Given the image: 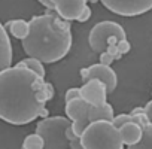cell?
Wrapping results in <instances>:
<instances>
[{
	"mask_svg": "<svg viewBox=\"0 0 152 149\" xmlns=\"http://www.w3.org/2000/svg\"><path fill=\"white\" fill-rule=\"evenodd\" d=\"M113 107L109 103H104L102 106H90L88 110V121L96 122V121H109L112 122L113 119Z\"/></svg>",
	"mask_w": 152,
	"mask_h": 149,
	"instance_id": "cell-13",
	"label": "cell"
},
{
	"mask_svg": "<svg viewBox=\"0 0 152 149\" xmlns=\"http://www.w3.org/2000/svg\"><path fill=\"white\" fill-rule=\"evenodd\" d=\"M37 2H39L42 6H45L48 11H54V6H52V3L49 2V0H37Z\"/></svg>",
	"mask_w": 152,
	"mask_h": 149,
	"instance_id": "cell-29",
	"label": "cell"
},
{
	"mask_svg": "<svg viewBox=\"0 0 152 149\" xmlns=\"http://www.w3.org/2000/svg\"><path fill=\"white\" fill-rule=\"evenodd\" d=\"M72 124L66 116H48L36 125V134L43 139V149H69L64 130Z\"/></svg>",
	"mask_w": 152,
	"mask_h": 149,
	"instance_id": "cell-4",
	"label": "cell"
},
{
	"mask_svg": "<svg viewBox=\"0 0 152 149\" xmlns=\"http://www.w3.org/2000/svg\"><path fill=\"white\" fill-rule=\"evenodd\" d=\"M6 31H9L15 39L18 40H24L28 34V21H24L21 18L18 20H11L5 24Z\"/></svg>",
	"mask_w": 152,
	"mask_h": 149,
	"instance_id": "cell-14",
	"label": "cell"
},
{
	"mask_svg": "<svg viewBox=\"0 0 152 149\" xmlns=\"http://www.w3.org/2000/svg\"><path fill=\"white\" fill-rule=\"evenodd\" d=\"M113 61H115V60H113V57H112V55H109L106 51L100 54V64H103V66H110Z\"/></svg>",
	"mask_w": 152,
	"mask_h": 149,
	"instance_id": "cell-25",
	"label": "cell"
},
{
	"mask_svg": "<svg viewBox=\"0 0 152 149\" xmlns=\"http://www.w3.org/2000/svg\"><path fill=\"white\" fill-rule=\"evenodd\" d=\"M119 131V136H121V140L124 145L127 146H131V145H136L140 137H142V127L134 124V122H127L124 124L122 127L118 128Z\"/></svg>",
	"mask_w": 152,
	"mask_h": 149,
	"instance_id": "cell-12",
	"label": "cell"
},
{
	"mask_svg": "<svg viewBox=\"0 0 152 149\" xmlns=\"http://www.w3.org/2000/svg\"><path fill=\"white\" fill-rule=\"evenodd\" d=\"M127 122H134V118H133L130 113H119V115L113 116V119H112V125L116 127V128L122 127V125L127 124Z\"/></svg>",
	"mask_w": 152,
	"mask_h": 149,
	"instance_id": "cell-19",
	"label": "cell"
},
{
	"mask_svg": "<svg viewBox=\"0 0 152 149\" xmlns=\"http://www.w3.org/2000/svg\"><path fill=\"white\" fill-rule=\"evenodd\" d=\"M66 118L70 119L72 122L76 119H82V118H88V110H90V104H87L81 97L79 99H73L70 102H66Z\"/></svg>",
	"mask_w": 152,
	"mask_h": 149,
	"instance_id": "cell-11",
	"label": "cell"
},
{
	"mask_svg": "<svg viewBox=\"0 0 152 149\" xmlns=\"http://www.w3.org/2000/svg\"><path fill=\"white\" fill-rule=\"evenodd\" d=\"M130 115H133V116H137V115H145V109H143V107H134V109L130 112Z\"/></svg>",
	"mask_w": 152,
	"mask_h": 149,
	"instance_id": "cell-30",
	"label": "cell"
},
{
	"mask_svg": "<svg viewBox=\"0 0 152 149\" xmlns=\"http://www.w3.org/2000/svg\"><path fill=\"white\" fill-rule=\"evenodd\" d=\"M116 48H118V51H119L121 55H125V54L130 52L131 45H130V42H128L127 39H124V40H119V42L116 43Z\"/></svg>",
	"mask_w": 152,
	"mask_h": 149,
	"instance_id": "cell-21",
	"label": "cell"
},
{
	"mask_svg": "<svg viewBox=\"0 0 152 149\" xmlns=\"http://www.w3.org/2000/svg\"><path fill=\"white\" fill-rule=\"evenodd\" d=\"M17 66L18 67H24V69H28L30 72H33V73H36L39 78H43L45 79V66H43V63H40L39 60H36V58H30V57H27V58H24V60H21L20 63H17Z\"/></svg>",
	"mask_w": 152,
	"mask_h": 149,
	"instance_id": "cell-15",
	"label": "cell"
},
{
	"mask_svg": "<svg viewBox=\"0 0 152 149\" xmlns=\"http://www.w3.org/2000/svg\"><path fill=\"white\" fill-rule=\"evenodd\" d=\"M43 82V78L18 66L0 72V119L12 125L33 122L45 107L36 100Z\"/></svg>",
	"mask_w": 152,
	"mask_h": 149,
	"instance_id": "cell-1",
	"label": "cell"
},
{
	"mask_svg": "<svg viewBox=\"0 0 152 149\" xmlns=\"http://www.w3.org/2000/svg\"><path fill=\"white\" fill-rule=\"evenodd\" d=\"M118 42H119V39H118V37H110V39L107 40V46H109V45H116Z\"/></svg>",
	"mask_w": 152,
	"mask_h": 149,
	"instance_id": "cell-32",
	"label": "cell"
},
{
	"mask_svg": "<svg viewBox=\"0 0 152 149\" xmlns=\"http://www.w3.org/2000/svg\"><path fill=\"white\" fill-rule=\"evenodd\" d=\"M40 90L43 91V94H45V97H46L48 102L54 99V96H55V90H54V85H52L51 82H43V85H42Z\"/></svg>",
	"mask_w": 152,
	"mask_h": 149,
	"instance_id": "cell-20",
	"label": "cell"
},
{
	"mask_svg": "<svg viewBox=\"0 0 152 149\" xmlns=\"http://www.w3.org/2000/svg\"><path fill=\"white\" fill-rule=\"evenodd\" d=\"M91 14H93V12H91V8L87 5V6L84 8V11L81 12V15L78 17V20H76V21H78V23H87V21L91 18Z\"/></svg>",
	"mask_w": 152,
	"mask_h": 149,
	"instance_id": "cell-23",
	"label": "cell"
},
{
	"mask_svg": "<svg viewBox=\"0 0 152 149\" xmlns=\"http://www.w3.org/2000/svg\"><path fill=\"white\" fill-rule=\"evenodd\" d=\"M143 109H145V118H146L148 124L152 125V100L148 102V104H146Z\"/></svg>",
	"mask_w": 152,
	"mask_h": 149,
	"instance_id": "cell-26",
	"label": "cell"
},
{
	"mask_svg": "<svg viewBox=\"0 0 152 149\" xmlns=\"http://www.w3.org/2000/svg\"><path fill=\"white\" fill-rule=\"evenodd\" d=\"M69 149H84V148H82V143L79 139H75V140L69 142Z\"/></svg>",
	"mask_w": 152,
	"mask_h": 149,
	"instance_id": "cell-28",
	"label": "cell"
},
{
	"mask_svg": "<svg viewBox=\"0 0 152 149\" xmlns=\"http://www.w3.org/2000/svg\"><path fill=\"white\" fill-rule=\"evenodd\" d=\"M127 149H152V125H145L142 128V137L136 145L128 146Z\"/></svg>",
	"mask_w": 152,
	"mask_h": 149,
	"instance_id": "cell-16",
	"label": "cell"
},
{
	"mask_svg": "<svg viewBox=\"0 0 152 149\" xmlns=\"http://www.w3.org/2000/svg\"><path fill=\"white\" fill-rule=\"evenodd\" d=\"M43 139L36 133L28 134L23 142V149H43Z\"/></svg>",
	"mask_w": 152,
	"mask_h": 149,
	"instance_id": "cell-17",
	"label": "cell"
},
{
	"mask_svg": "<svg viewBox=\"0 0 152 149\" xmlns=\"http://www.w3.org/2000/svg\"><path fill=\"white\" fill-rule=\"evenodd\" d=\"M54 6L55 14L64 21H76L84 8L87 0H49Z\"/></svg>",
	"mask_w": 152,
	"mask_h": 149,
	"instance_id": "cell-9",
	"label": "cell"
},
{
	"mask_svg": "<svg viewBox=\"0 0 152 149\" xmlns=\"http://www.w3.org/2000/svg\"><path fill=\"white\" fill-rule=\"evenodd\" d=\"M64 136H66V139H67V142H70V140H75V139H78L75 136V133H73V130H72V124L64 130Z\"/></svg>",
	"mask_w": 152,
	"mask_h": 149,
	"instance_id": "cell-27",
	"label": "cell"
},
{
	"mask_svg": "<svg viewBox=\"0 0 152 149\" xmlns=\"http://www.w3.org/2000/svg\"><path fill=\"white\" fill-rule=\"evenodd\" d=\"M88 2H90V3H97L99 0H87V3H88Z\"/></svg>",
	"mask_w": 152,
	"mask_h": 149,
	"instance_id": "cell-33",
	"label": "cell"
},
{
	"mask_svg": "<svg viewBox=\"0 0 152 149\" xmlns=\"http://www.w3.org/2000/svg\"><path fill=\"white\" fill-rule=\"evenodd\" d=\"M79 97H81V96H79V88H78V87L69 88V90L66 91V96H64L66 102H70V100H73V99H79Z\"/></svg>",
	"mask_w": 152,
	"mask_h": 149,
	"instance_id": "cell-22",
	"label": "cell"
},
{
	"mask_svg": "<svg viewBox=\"0 0 152 149\" xmlns=\"http://www.w3.org/2000/svg\"><path fill=\"white\" fill-rule=\"evenodd\" d=\"M12 43L9 39V34L5 28V26L0 23V72L11 67L12 64Z\"/></svg>",
	"mask_w": 152,
	"mask_h": 149,
	"instance_id": "cell-10",
	"label": "cell"
},
{
	"mask_svg": "<svg viewBox=\"0 0 152 149\" xmlns=\"http://www.w3.org/2000/svg\"><path fill=\"white\" fill-rule=\"evenodd\" d=\"M73 43L72 26L57 14L46 12L28 21V34L21 40L24 52L43 64L63 60Z\"/></svg>",
	"mask_w": 152,
	"mask_h": 149,
	"instance_id": "cell-2",
	"label": "cell"
},
{
	"mask_svg": "<svg viewBox=\"0 0 152 149\" xmlns=\"http://www.w3.org/2000/svg\"><path fill=\"white\" fill-rule=\"evenodd\" d=\"M88 124H90L88 118H82V119H76V121H73V122H72V130H73L75 136L78 137V139H79V137L82 136V133L85 131V128L88 127Z\"/></svg>",
	"mask_w": 152,
	"mask_h": 149,
	"instance_id": "cell-18",
	"label": "cell"
},
{
	"mask_svg": "<svg viewBox=\"0 0 152 149\" xmlns=\"http://www.w3.org/2000/svg\"><path fill=\"white\" fill-rule=\"evenodd\" d=\"M79 74H81L82 84L87 82V81H91V79L100 81V82L106 87L107 94H112V93L116 90L118 78H116L115 70H113L110 66H103V64H100V63L91 64V66H88L87 69H81Z\"/></svg>",
	"mask_w": 152,
	"mask_h": 149,
	"instance_id": "cell-7",
	"label": "cell"
},
{
	"mask_svg": "<svg viewBox=\"0 0 152 149\" xmlns=\"http://www.w3.org/2000/svg\"><path fill=\"white\" fill-rule=\"evenodd\" d=\"M110 37H118L119 40L127 39L125 30L115 21H102L97 23L88 34V43L94 52H104L107 46V40Z\"/></svg>",
	"mask_w": 152,
	"mask_h": 149,
	"instance_id": "cell-5",
	"label": "cell"
},
{
	"mask_svg": "<svg viewBox=\"0 0 152 149\" xmlns=\"http://www.w3.org/2000/svg\"><path fill=\"white\" fill-rule=\"evenodd\" d=\"M39 116H42L43 119H45V118H48V116H49V109H48L46 106H45V107H42V110H40Z\"/></svg>",
	"mask_w": 152,
	"mask_h": 149,
	"instance_id": "cell-31",
	"label": "cell"
},
{
	"mask_svg": "<svg viewBox=\"0 0 152 149\" xmlns=\"http://www.w3.org/2000/svg\"><path fill=\"white\" fill-rule=\"evenodd\" d=\"M79 140L84 149H124L118 128L109 121L90 122Z\"/></svg>",
	"mask_w": 152,
	"mask_h": 149,
	"instance_id": "cell-3",
	"label": "cell"
},
{
	"mask_svg": "<svg viewBox=\"0 0 152 149\" xmlns=\"http://www.w3.org/2000/svg\"><path fill=\"white\" fill-rule=\"evenodd\" d=\"M102 5L121 17H139L152 9V0H99Z\"/></svg>",
	"mask_w": 152,
	"mask_h": 149,
	"instance_id": "cell-6",
	"label": "cell"
},
{
	"mask_svg": "<svg viewBox=\"0 0 152 149\" xmlns=\"http://www.w3.org/2000/svg\"><path fill=\"white\" fill-rule=\"evenodd\" d=\"M79 96L90 106H102V104L107 103L106 87L97 79L84 82L82 87L79 88Z\"/></svg>",
	"mask_w": 152,
	"mask_h": 149,
	"instance_id": "cell-8",
	"label": "cell"
},
{
	"mask_svg": "<svg viewBox=\"0 0 152 149\" xmlns=\"http://www.w3.org/2000/svg\"><path fill=\"white\" fill-rule=\"evenodd\" d=\"M106 52H107L109 55H112L113 60H121V58H122V55L119 54L116 45H109V46H106Z\"/></svg>",
	"mask_w": 152,
	"mask_h": 149,
	"instance_id": "cell-24",
	"label": "cell"
}]
</instances>
